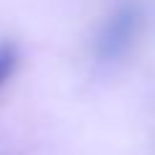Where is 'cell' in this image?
<instances>
[{
	"mask_svg": "<svg viewBox=\"0 0 155 155\" xmlns=\"http://www.w3.org/2000/svg\"><path fill=\"white\" fill-rule=\"evenodd\" d=\"M16 65H18V49H16V44H11V41L0 44V85L13 75Z\"/></svg>",
	"mask_w": 155,
	"mask_h": 155,
	"instance_id": "obj_2",
	"label": "cell"
},
{
	"mask_svg": "<svg viewBox=\"0 0 155 155\" xmlns=\"http://www.w3.org/2000/svg\"><path fill=\"white\" fill-rule=\"evenodd\" d=\"M132 28H134V13L132 11H124L114 18V21L106 26L104 36H101V52L106 57H114L129 44L132 39Z\"/></svg>",
	"mask_w": 155,
	"mask_h": 155,
	"instance_id": "obj_1",
	"label": "cell"
}]
</instances>
